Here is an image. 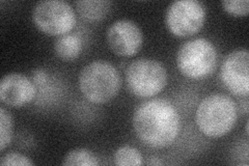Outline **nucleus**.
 <instances>
[{"mask_svg":"<svg viewBox=\"0 0 249 166\" xmlns=\"http://www.w3.org/2000/svg\"><path fill=\"white\" fill-rule=\"evenodd\" d=\"M133 128L145 146L165 148L174 144L180 133V114L166 99L145 101L135 110Z\"/></svg>","mask_w":249,"mask_h":166,"instance_id":"obj_1","label":"nucleus"},{"mask_svg":"<svg viewBox=\"0 0 249 166\" xmlns=\"http://www.w3.org/2000/svg\"><path fill=\"white\" fill-rule=\"evenodd\" d=\"M237 118L236 102L224 93H212L202 99L196 113L198 129L211 138L227 135L235 127Z\"/></svg>","mask_w":249,"mask_h":166,"instance_id":"obj_2","label":"nucleus"},{"mask_svg":"<svg viewBox=\"0 0 249 166\" xmlns=\"http://www.w3.org/2000/svg\"><path fill=\"white\" fill-rule=\"evenodd\" d=\"M79 89L95 104H104L119 93L122 78L116 68L106 60H93L80 71Z\"/></svg>","mask_w":249,"mask_h":166,"instance_id":"obj_3","label":"nucleus"},{"mask_svg":"<svg viewBox=\"0 0 249 166\" xmlns=\"http://www.w3.org/2000/svg\"><path fill=\"white\" fill-rule=\"evenodd\" d=\"M217 62L216 47L204 37L185 42L177 54V66L181 74L196 80L211 75L217 67Z\"/></svg>","mask_w":249,"mask_h":166,"instance_id":"obj_4","label":"nucleus"},{"mask_svg":"<svg viewBox=\"0 0 249 166\" xmlns=\"http://www.w3.org/2000/svg\"><path fill=\"white\" fill-rule=\"evenodd\" d=\"M167 78L165 67L152 58L133 60L126 71L127 88L138 98H150L158 94L166 86Z\"/></svg>","mask_w":249,"mask_h":166,"instance_id":"obj_5","label":"nucleus"},{"mask_svg":"<svg viewBox=\"0 0 249 166\" xmlns=\"http://www.w3.org/2000/svg\"><path fill=\"white\" fill-rule=\"evenodd\" d=\"M35 25L48 36H62L71 31L76 24L72 5L64 0H43L33 11Z\"/></svg>","mask_w":249,"mask_h":166,"instance_id":"obj_6","label":"nucleus"},{"mask_svg":"<svg viewBox=\"0 0 249 166\" xmlns=\"http://www.w3.org/2000/svg\"><path fill=\"white\" fill-rule=\"evenodd\" d=\"M205 20V6L197 0H177L169 4L165 15L170 33L181 37L198 33Z\"/></svg>","mask_w":249,"mask_h":166,"instance_id":"obj_7","label":"nucleus"},{"mask_svg":"<svg viewBox=\"0 0 249 166\" xmlns=\"http://www.w3.org/2000/svg\"><path fill=\"white\" fill-rule=\"evenodd\" d=\"M220 78L232 94L247 97L249 93V53L237 49L229 53L222 61Z\"/></svg>","mask_w":249,"mask_h":166,"instance_id":"obj_8","label":"nucleus"},{"mask_svg":"<svg viewBox=\"0 0 249 166\" xmlns=\"http://www.w3.org/2000/svg\"><path fill=\"white\" fill-rule=\"evenodd\" d=\"M109 48L119 56H133L143 43L142 30L135 22L121 19L113 22L106 31Z\"/></svg>","mask_w":249,"mask_h":166,"instance_id":"obj_9","label":"nucleus"},{"mask_svg":"<svg viewBox=\"0 0 249 166\" xmlns=\"http://www.w3.org/2000/svg\"><path fill=\"white\" fill-rule=\"evenodd\" d=\"M36 93L34 82L21 73L6 74L0 81V100L9 106L28 104L35 99Z\"/></svg>","mask_w":249,"mask_h":166,"instance_id":"obj_10","label":"nucleus"},{"mask_svg":"<svg viewBox=\"0 0 249 166\" xmlns=\"http://www.w3.org/2000/svg\"><path fill=\"white\" fill-rule=\"evenodd\" d=\"M80 17L89 22H98L106 18L111 10L112 2L108 0H79L75 2Z\"/></svg>","mask_w":249,"mask_h":166,"instance_id":"obj_11","label":"nucleus"},{"mask_svg":"<svg viewBox=\"0 0 249 166\" xmlns=\"http://www.w3.org/2000/svg\"><path fill=\"white\" fill-rule=\"evenodd\" d=\"M82 50V41L77 35H62L54 42V52L61 60L71 61L76 59Z\"/></svg>","mask_w":249,"mask_h":166,"instance_id":"obj_12","label":"nucleus"},{"mask_svg":"<svg viewBox=\"0 0 249 166\" xmlns=\"http://www.w3.org/2000/svg\"><path fill=\"white\" fill-rule=\"evenodd\" d=\"M113 163L120 166H139L143 164V157L137 148L123 146L114 152Z\"/></svg>","mask_w":249,"mask_h":166,"instance_id":"obj_13","label":"nucleus"},{"mask_svg":"<svg viewBox=\"0 0 249 166\" xmlns=\"http://www.w3.org/2000/svg\"><path fill=\"white\" fill-rule=\"evenodd\" d=\"M97 157L87 148H76L69 152L62 160V165L68 166H97Z\"/></svg>","mask_w":249,"mask_h":166,"instance_id":"obj_14","label":"nucleus"},{"mask_svg":"<svg viewBox=\"0 0 249 166\" xmlns=\"http://www.w3.org/2000/svg\"><path fill=\"white\" fill-rule=\"evenodd\" d=\"M13 117L4 107H0V151L11 144L13 137Z\"/></svg>","mask_w":249,"mask_h":166,"instance_id":"obj_15","label":"nucleus"},{"mask_svg":"<svg viewBox=\"0 0 249 166\" xmlns=\"http://www.w3.org/2000/svg\"><path fill=\"white\" fill-rule=\"evenodd\" d=\"M223 9L233 16H246L249 10L248 0H223Z\"/></svg>","mask_w":249,"mask_h":166,"instance_id":"obj_16","label":"nucleus"},{"mask_svg":"<svg viewBox=\"0 0 249 166\" xmlns=\"http://www.w3.org/2000/svg\"><path fill=\"white\" fill-rule=\"evenodd\" d=\"M0 164L5 165H22V166H31L34 165V162L31 161L28 157L22 155L20 153H6L1 157Z\"/></svg>","mask_w":249,"mask_h":166,"instance_id":"obj_17","label":"nucleus"},{"mask_svg":"<svg viewBox=\"0 0 249 166\" xmlns=\"http://www.w3.org/2000/svg\"><path fill=\"white\" fill-rule=\"evenodd\" d=\"M149 164H162V162L161 161H159V160H157V161H149Z\"/></svg>","mask_w":249,"mask_h":166,"instance_id":"obj_18","label":"nucleus"}]
</instances>
